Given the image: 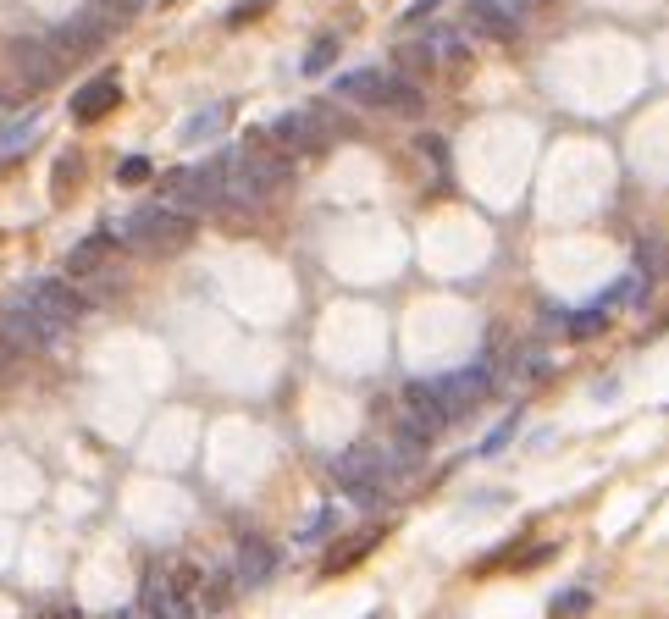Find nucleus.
Returning a JSON list of instances; mask_svg holds the SVG:
<instances>
[{"label":"nucleus","mask_w":669,"mask_h":619,"mask_svg":"<svg viewBox=\"0 0 669 619\" xmlns=\"http://www.w3.org/2000/svg\"><path fill=\"white\" fill-rule=\"evenodd\" d=\"M432 387H437V398H443V409H448V421H459V415H471V409L493 393V371H487V360H482V365H471V371L437 376Z\"/></svg>","instance_id":"4"},{"label":"nucleus","mask_w":669,"mask_h":619,"mask_svg":"<svg viewBox=\"0 0 669 619\" xmlns=\"http://www.w3.org/2000/svg\"><path fill=\"white\" fill-rule=\"evenodd\" d=\"M393 73H382V66H360V73H338L332 78V95L344 100H360V105H382V89H387Z\"/></svg>","instance_id":"10"},{"label":"nucleus","mask_w":669,"mask_h":619,"mask_svg":"<svg viewBox=\"0 0 669 619\" xmlns=\"http://www.w3.org/2000/svg\"><path fill=\"white\" fill-rule=\"evenodd\" d=\"M437 6H443V0H415V6H410V12H404V23H421V17H432V12H437Z\"/></svg>","instance_id":"25"},{"label":"nucleus","mask_w":669,"mask_h":619,"mask_svg":"<svg viewBox=\"0 0 669 619\" xmlns=\"http://www.w3.org/2000/svg\"><path fill=\"white\" fill-rule=\"evenodd\" d=\"M12 66H17V78H23V84H28V95H34V89L55 84L61 55H55V45H45V39H17V45H12ZM23 84H17L12 95H23ZM12 95H6V100H12Z\"/></svg>","instance_id":"5"},{"label":"nucleus","mask_w":669,"mask_h":619,"mask_svg":"<svg viewBox=\"0 0 669 619\" xmlns=\"http://www.w3.org/2000/svg\"><path fill=\"white\" fill-rule=\"evenodd\" d=\"M73 177H78V161H73V155H61V161H55V199H66Z\"/></svg>","instance_id":"23"},{"label":"nucleus","mask_w":669,"mask_h":619,"mask_svg":"<svg viewBox=\"0 0 669 619\" xmlns=\"http://www.w3.org/2000/svg\"><path fill=\"white\" fill-rule=\"evenodd\" d=\"M586 608H592V592H564V597H554L548 614H554V619H581Z\"/></svg>","instance_id":"19"},{"label":"nucleus","mask_w":669,"mask_h":619,"mask_svg":"<svg viewBox=\"0 0 669 619\" xmlns=\"http://www.w3.org/2000/svg\"><path fill=\"white\" fill-rule=\"evenodd\" d=\"M233 586H238V575H227V570H216L205 586H199V603H205V614H222V608L233 603Z\"/></svg>","instance_id":"15"},{"label":"nucleus","mask_w":669,"mask_h":619,"mask_svg":"<svg viewBox=\"0 0 669 619\" xmlns=\"http://www.w3.org/2000/svg\"><path fill=\"white\" fill-rule=\"evenodd\" d=\"M421 105H426V95H421V84H415V78H387V89H382V111L415 116Z\"/></svg>","instance_id":"13"},{"label":"nucleus","mask_w":669,"mask_h":619,"mask_svg":"<svg viewBox=\"0 0 669 619\" xmlns=\"http://www.w3.org/2000/svg\"><path fill=\"white\" fill-rule=\"evenodd\" d=\"M349 122L332 111V105H299V111H283L272 127H265V139H272L283 155H305V150H321L326 139H338Z\"/></svg>","instance_id":"2"},{"label":"nucleus","mask_w":669,"mask_h":619,"mask_svg":"<svg viewBox=\"0 0 669 619\" xmlns=\"http://www.w3.org/2000/svg\"><path fill=\"white\" fill-rule=\"evenodd\" d=\"M12 360H17V343H12V337H0V376L12 371Z\"/></svg>","instance_id":"26"},{"label":"nucleus","mask_w":669,"mask_h":619,"mask_svg":"<svg viewBox=\"0 0 669 619\" xmlns=\"http://www.w3.org/2000/svg\"><path fill=\"white\" fill-rule=\"evenodd\" d=\"M23 299H28V305H34L39 315H50L55 326H73V321H78V315L89 310V299H84V294H78L73 283H55V277H45V283H34V288H28Z\"/></svg>","instance_id":"7"},{"label":"nucleus","mask_w":669,"mask_h":619,"mask_svg":"<svg viewBox=\"0 0 669 619\" xmlns=\"http://www.w3.org/2000/svg\"><path fill=\"white\" fill-rule=\"evenodd\" d=\"M111 244H116V233H95V238L73 244V255H66V271H73V277H89V271H100V260L111 255Z\"/></svg>","instance_id":"11"},{"label":"nucleus","mask_w":669,"mask_h":619,"mask_svg":"<svg viewBox=\"0 0 669 619\" xmlns=\"http://www.w3.org/2000/svg\"><path fill=\"white\" fill-rule=\"evenodd\" d=\"M105 39H111L105 12H100V6H84L73 23H61V28H55V39H50V45H55V55H61V61H84V55H95Z\"/></svg>","instance_id":"3"},{"label":"nucleus","mask_w":669,"mask_h":619,"mask_svg":"<svg viewBox=\"0 0 669 619\" xmlns=\"http://www.w3.org/2000/svg\"><path fill=\"white\" fill-rule=\"evenodd\" d=\"M371 542H376V531H365V536H354L349 547H332V559H326V575H338V570H349L354 559H365V554H371Z\"/></svg>","instance_id":"16"},{"label":"nucleus","mask_w":669,"mask_h":619,"mask_svg":"<svg viewBox=\"0 0 669 619\" xmlns=\"http://www.w3.org/2000/svg\"><path fill=\"white\" fill-rule=\"evenodd\" d=\"M61 332H66V326H55L50 315H39L28 299H23L17 310H6V326H0V337H12L17 349H55Z\"/></svg>","instance_id":"6"},{"label":"nucleus","mask_w":669,"mask_h":619,"mask_svg":"<svg viewBox=\"0 0 669 619\" xmlns=\"http://www.w3.org/2000/svg\"><path fill=\"white\" fill-rule=\"evenodd\" d=\"M39 619H78V608H45Z\"/></svg>","instance_id":"27"},{"label":"nucleus","mask_w":669,"mask_h":619,"mask_svg":"<svg viewBox=\"0 0 669 619\" xmlns=\"http://www.w3.org/2000/svg\"><path fill=\"white\" fill-rule=\"evenodd\" d=\"M238 586H265L277 575V547L272 542H260V536H244L238 542V564H233Z\"/></svg>","instance_id":"8"},{"label":"nucleus","mask_w":669,"mask_h":619,"mask_svg":"<svg viewBox=\"0 0 669 619\" xmlns=\"http://www.w3.org/2000/svg\"><path fill=\"white\" fill-rule=\"evenodd\" d=\"M222 122H227V105H211V111H194V116L183 122V133H177V139H183V145H205V139H211V133H222Z\"/></svg>","instance_id":"14"},{"label":"nucleus","mask_w":669,"mask_h":619,"mask_svg":"<svg viewBox=\"0 0 669 619\" xmlns=\"http://www.w3.org/2000/svg\"><path fill=\"white\" fill-rule=\"evenodd\" d=\"M116 244L127 249H139V255H183L194 244V216L188 211H172V205H145V211H133L127 222L111 227Z\"/></svg>","instance_id":"1"},{"label":"nucleus","mask_w":669,"mask_h":619,"mask_svg":"<svg viewBox=\"0 0 669 619\" xmlns=\"http://www.w3.org/2000/svg\"><path fill=\"white\" fill-rule=\"evenodd\" d=\"M332 61H338V39H315L310 55H305V73H326Z\"/></svg>","instance_id":"20"},{"label":"nucleus","mask_w":669,"mask_h":619,"mask_svg":"<svg viewBox=\"0 0 669 619\" xmlns=\"http://www.w3.org/2000/svg\"><path fill=\"white\" fill-rule=\"evenodd\" d=\"M265 6H272V0H244L238 12H227V28H244V23H255V17H265Z\"/></svg>","instance_id":"22"},{"label":"nucleus","mask_w":669,"mask_h":619,"mask_svg":"<svg viewBox=\"0 0 669 619\" xmlns=\"http://www.w3.org/2000/svg\"><path fill=\"white\" fill-rule=\"evenodd\" d=\"M116 100H122V84H116V73H105V78H95L73 95V122H100V116L116 111Z\"/></svg>","instance_id":"9"},{"label":"nucleus","mask_w":669,"mask_h":619,"mask_svg":"<svg viewBox=\"0 0 669 619\" xmlns=\"http://www.w3.org/2000/svg\"><path fill=\"white\" fill-rule=\"evenodd\" d=\"M471 28L487 39H514V17L498 6V0H471Z\"/></svg>","instance_id":"12"},{"label":"nucleus","mask_w":669,"mask_h":619,"mask_svg":"<svg viewBox=\"0 0 669 619\" xmlns=\"http://www.w3.org/2000/svg\"><path fill=\"white\" fill-rule=\"evenodd\" d=\"M150 172H155V166H150L145 155H127V161L116 166V183H127V188H133V183H150Z\"/></svg>","instance_id":"21"},{"label":"nucleus","mask_w":669,"mask_h":619,"mask_svg":"<svg viewBox=\"0 0 669 619\" xmlns=\"http://www.w3.org/2000/svg\"><path fill=\"white\" fill-rule=\"evenodd\" d=\"M604 326H609V305H597V310H575V315L564 321V332H570V337H597Z\"/></svg>","instance_id":"17"},{"label":"nucleus","mask_w":669,"mask_h":619,"mask_svg":"<svg viewBox=\"0 0 669 619\" xmlns=\"http://www.w3.org/2000/svg\"><path fill=\"white\" fill-rule=\"evenodd\" d=\"M509 437H514V415H509V421H504V426H498V432H493V437L482 443V454H498V448H504Z\"/></svg>","instance_id":"24"},{"label":"nucleus","mask_w":669,"mask_h":619,"mask_svg":"<svg viewBox=\"0 0 669 619\" xmlns=\"http://www.w3.org/2000/svg\"><path fill=\"white\" fill-rule=\"evenodd\" d=\"M398 66H404V73H421V66H426V73H432V66H437V50L421 39V45H404V50H398Z\"/></svg>","instance_id":"18"}]
</instances>
